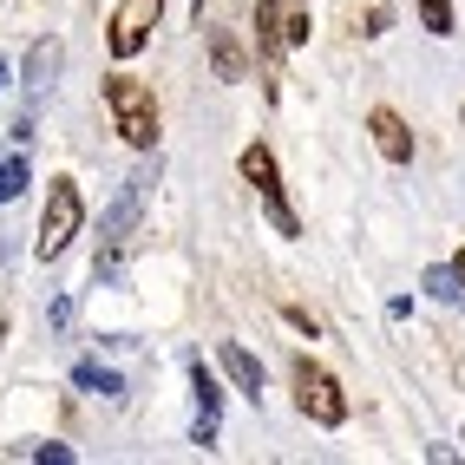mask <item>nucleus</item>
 I'll use <instances>...</instances> for the list:
<instances>
[{
  "mask_svg": "<svg viewBox=\"0 0 465 465\" xmlns=\"http://www.w3.org/2000/svg\"><path fill=\"white\" fill-rule=\"evenodd\" d=\"M242 177H250L256 191L269 197V216H275V230H282V236H295L302 223H295V210L282 203V177H275V158H269L262 144H250V151H242Z\"/></svg>",
  "mask_w": 465,
  "mask_h": 465,
  "instance_id": "obj_4",
  "label": "nucleus"
},
{
  "mask_svg": "<svg viewBox=\"0 0 465 465\" xmlns=\"http://www.w3.org/2000/svg\"><path fill=\"white\" fill-rule=\"evenodd\" d=\"M53 66H59V46H34V59H26V79L46 85V79H53Z\"/></svg>",
  "mask_w": 465,
  "mask_h": 465,
  "instance_id": "obj_11",
  "label": "nucleus"
},
{
  "mask_svg": "<svg viewBox=\"0 0 465 465\" xmlns=\"http://www.w3.org/2000/svg\"><path fill=\"white\" fill-rule=\"evenodd\" d=\"M420 20L426 34H452V0H420Z\"/></svg>",
  "mask_w": 465,
  "mask_h": 465,
  "instance_id": "obj_10",
  "label": "nucleus"
},
{
  "mask_svg": "<svg viewBox=\"0 0 465 465\" xmlns=\"http://www.w3.org/2000/svg\"><path fill=\"white\" fill-rule=\"evenodd\" d=\"M295 400H302V413L315 420V426H341L348 420V400H341V381L328 374V367H315V361H295Z\"/></svg>",
  "mask_w": 465,
  "mask_h": 465,
  "instance_id": "obj_3",
  "label": "nucleus"
},
{
  "mask_svg": "<svg viewBox=\"0 0 465 465\" xmlns=\"http://www.w3.org/2000/svg\"><path fill=\"white\" fill-rule=\"evenodd\" d=\"M459 282H465V250H459Z\"/></svg>",
  "mask_w": 465,
  "mask_h": 465,
  "instance_id": "obj_13",
  "label": "nucleus"
},
{
  "mask_svg": "<svg viewBox=\"0 0 465 465\" xmlns=\"http://www.w3.org/2000/svg\"><path fill=\"white\" fill-rule=\"evenodd\" d=\"M223 367H230V381H236L242 393H256V387H262V367H256L250 354H242L236 341H223Z\"/></svg>",
  "mask_w": 465,
  "mask_h": 465,
  "instance_id": "obj_8",
  "label": "nucleus"
},
{
  "mask_svg": "<svg viewBox=\"0 0 465 465\" xmlns=\"http://www.w3.org/2000/svg\"><path fill=\"white\" fill-rule=\"evenodd\" d=\"M79 223H85L79 183H73V177H53V191H46V216H40V256L53 262V256L79 236Z\"/></svg>",
  "mask_w": 465,
  "mask_h": 465,
  "instance_id": "obj_2",
  "label": "nucleus"
},
{
  "mask_svg": "<svg viewBox=\"0 0 465 465\" xmlns=\"http://www.w3.org/2000/svg\"><path fill=\"white\" fill-rule=\"evenodd\" d=\"M256 46H262V53L289 46V14H282V0H256Z\"/></svg>",
  "mask_w": 465,
  "mask_h": 465,
  "instance_id": "obj_7",
  "label": "nucleus"
},
{
  "mask_svg": "<svg viewBox=\"0 0 465 465\" xmlns=\"http://www.w3.org/2000/svg\"><path fill=\"white\" fill-rule=\"evenodd\" d=\"M158 7H164V0H118V14H112V53H118V59H132V53L151 40Z\"/></svg>",
  "mask_w": 465,
  "mask_h": 465,
  "instance_id": "obj_5",
  "label": "nucleus"
},
{
  "mask_svg": "<svg viewBox=\"0 0 465 465\" xmlns=\"http://www.w3.org/2000/svg\"><path fill=\"white\" fill-rule=\"evenodd\" d=\"M20 183H26V164H20V158H14V164H0V203L20 197Z\"/></svg>",
  "mask_w": 465,
  "mask_h": 465,
  "instance_id": "obj_12",
  "label": "nucleus"
},
{
  "mask_svg": "<svg viewBox=\"0 0 465 465\" xmlns=\"http://www.w3.org/2000/svg\"><path fill=\"white\" fill-rule=\"evenodd\" d=\"M210 53H216V79H242V53L230 34H210Z\"/></svg>",
  "mask_w": 465,
  "mask_h": 465,
  "instance_id": "obj_9",
  "label": "nucleus"
},
{
  "mask_svg": "<svg viewBox=\"0 0 465 465\" xmlns=\"http://www.w3.org/2000/svg\"><path fill=\"white\" fill-rule=\"evenodd\" d=\"M367 132H374V144H381L387 164H413V132H407V118H400V112L374 105V112H367Z\"/></svg>",
  "mask_w": 465,
  "mask_h": 465,
  "instance_id": "obj_6",
  "label": "nucleus"
},
{
  "mask_svg": "<svg viewBox=\"0 0 465 465\" xmlns=\"http://www.w3.org/2000/svg\"><path fill=\"white\" fill-rule=\"evenodd\" d=\"M105 105H112V125H118V138H125L132 151L158 144V99H151L144 79H132V73L105 79Z\"/></svg>",
  "mask_w": 465,
  "mask_h": 465,
  "instance_id": "obj_1",
  "label": "nucleus"
}]
</instances>
